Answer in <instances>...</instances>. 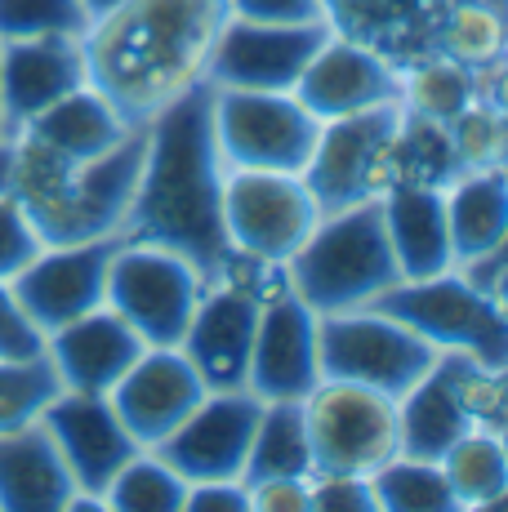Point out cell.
Instances as JSON below:
<instances>
[{
  "instance_id": "obj_1",
  "label": "cell",
  "mask_w": 508,
  "mask_h": 512,
  "mask_svg": "<svg viewBox=\"0 0 508 512\" xmlns=\"http://www.w3.org/2000/svg\"><path fill=\"white\" fill-rule=\"evenodd\" d=\"M143 134H148V147H143L125 236L183 254L205 277V285L223 281L237 250L223 228L228 161L214 134V85H192L165 112H156Z\"/></svg>"
},
{
  "instance_id": "obj_2",
  "label": "cell",
  "mask_w": 508,
  "mask_h": 512,
  "mask_svg": "<svg viewBox=\"0 0 508 512\" xmlns=\"http://www.w3.org/2000/svg\"><path fill=\"white\" fill-rule=\"evenodd\" d=\"M228 18V0H121L81 36L85 76L125 125L143 130L205 81Z\"/></svg>"
},
{
  "instance_id": "obj_3",
  "label": "cell",
  "mask_w": 508,
  "mask_h": 512,
  "mask_svg": "<svg viewBox=\"0 0 508 512\" xmlns=\"http://www.w3.org/2000/svg\"><path fill=\"white\" fill-rule=\"evenodd\" d=\"M143 147H148V134L134 130L125 143H116L112 152L94 156V161H67L50 147L32 143L27 134H14L5 192L27 210L45 245L116 236L125 232V219H130Z\"/></svg>"
},
{
  "instance_id": "obj_4",
  "label": "cell",
  "mask_w": 508,
  "mask_h": 512,
  "mask_svg": "<svg viewBox=\"0 0 508 512\" xmlns=\"http://www.w3.org/2000/svg\"><path fill=\"white\" fill-rule=\"evenodd\" d=\"M286 281L317 317L370 308L402 281L393 241L384 228V201L370 196L348 210L321 214L312 236L286 259Z\"/></svg>"
},
{
  "instance_id": "obj_5",
  "label": "cell",
  "mask_w": 508,
  "mask_h": 512,
  "mask_svg": "<svg viewBox=\"0 0 508 512\" xmlns=\"http://www.w3.org/2000/svg\"><path fill=\"white\" fill-rule=\"evenodd\" d=\"M370 308L410 326L437 352H468L473 361H482L491 370L508 366L504 308L495 303V294L486 285L468 281L459 268L437 272V277L424 281H397Z\"/></svg>"
},
{
  "instance_id": "obj_6",
  "label": "cell",
  "mask_w": 508,
  "mask_h": 512,
  "mask_svg": "<svg viewBox=\"0 0 508 512\" xmlns=\"http://www.w3.org/2000/svg\"><path fill=\"white\" fill-rule=\"evenodd\" d=\"M317 357L321 379H348L402 401L442 352L428 339H419L410 326L384 317L375 308L330 312L317 317Z\"/></svg>"
},
{
  "instance_id": "obj_7",
  "label": "cell",
  "mask_w": 508,
  "mask_h": 512,
  "mask_svg": "<svg viewBox=\"0 0 508 512\" xmlns=\"http://www.w3.org/2000/svg\"><path fill=\"white\" fill-rule=\"evenodd\" d=\"M205 294V277L183 254L152 241H130L116 250L107 272V308L148 348H179Z\"/></svg>"
},
{
  "instance_id": "obj_8",
  "label": "cell",
  "mask_w": 508,
  "mask_h": 512,
  "mask_svg": "<svg viewBox=\"0 0 508 512\" xmlns=\"http://www.w3.org/2000/svg\"><path fill=\"white\" fill-rule=\"evenodd\" d=\"M304 428L312 472H361L370 477L397 459V401L366 383L321 379L304 397Z\"/></svg>"
},
{
  "instance_id": "obj_9",
  "label": "cell",
  "mask_w": 508,
  "mask_h": 512,
  "mask_svg": "<svg viewBox=\"0 0 508 512\" xmlns=\"http://www.w3.org/2000/svg\"><path fill=\"white\" fill-rule=\"evenodd\" d=\"M214 134L228 170L304 174L321 121L290 90H214Z\"/></svg>"
},
{
  "instance_id": "obj_10",
  "label": "cell",
  "mask_w": 508,
  "mask_h": 512,
  "mask_svg": "<svg viewBox=\"0 0 508 512\" xmlns=\"http://www.w3.org/2000/svg\"><path fill=\"white\" fill-rule=\"evenodd\" d=\"M321 223V205L304 174L228 170L223 183V228L237 254L259 263H281L299 250Z\"/></svg>"
},
{
  "instance_id": "obj_11",
  "label": "cell",
  "mask_w": 508,
  "mask_h": 512,
  "mask_svg": "<svg viewBox=\"0 0 508 512\" xmlns=\"http://www.w3.org/2000/svg\"><path fill=\"white\" fill-rule=\"evenodd\" d=\"M125 245V232L99 236V241H76V245H45L14 281L18 308L27 312L41 334H50L67 321L85 317V312L107 303V272H112L116 250Z\"/></svg>"
},
{
  "instance_id": "obj_12",
  "label": "cell",
  "mask_w": 508,
  "mask_h": 512,
  "mask_svg": "<svg viewBox=\"0 0 508 512\" xmlns=\"http://www.w3.org/2000/svg\"><path fill=\"white\" fill-rule=\"evenodd\" d=\"M330 41V23H250L228 18L210 54L214 90H295L304 67Z\"/></svg>"
},
{
  "instance_id": "obj_13",
  "label": "cell",
  "mask_w": 508,
  "mask_h": 512,
  "mask_svg": "<svg viewBox=\"0 0 508 512\" xmlns=\"http://www.w3.org/2000/svg\"><path fill=\"white\" fill-rule=\"evenodd\" d=\"M263 415V397L250 388L237 392H205L201 406L192 410L161 446H152L183 481H241L254 428Z\"/></svg>"
},
{
  "instance_id": "obj_14",
  "label": "cell",
  "mask_w": 508,
  "mask_h": 512,
  "mask_svg": "<svg viewBox=\"0 0 508 512\" xmlns=\"http://www.w3.org/2000/svg\"><path fill=\"white\" fill-rule=\"evenodd\" d=\"M317 383H321L317 312L290 290V281H281L263 299L246 388L263 401H304Z\"/></svg>"
},
{
  "instance_id": "obj_15",
  "label": "cell",
  "mask_w": 508,
  "mask_h": 512,
  "mask_svg": "<svg viewBox=\"0 0 508 512\" xmlns=\"http://www.w3.org/2000/svg\"><path fill=\"white\" fill-rule=\"evenodd\" d=\"M41 423L54 437L76 490L94 495V499H103L107 481L121 472L125 459H134L143 450L139 441L125 432V423L116 419L112 401L99 397V392H67L63 388L50 406H45Z\"/></svg>"
},
{
  "instance_id": "obj_16",
  "label": "cell",
  "mask_w": 508,
  "mask_h": 512,
  "mask_svg": "<svg viewBox=\"0 0 508 512\" xmlns=\"http://www.w3.org/2000/svg\"><path fill=\"white\" fill-rule=\"evenodd\" d=\"M205 383L183 357V348H143V357L121 374L107 401L143 450L161 446L192 410L201 406Z\"/></svg>"
},
{
  "instance_id": "obj_17",
  "label": "cell",
  "mask_w": 508,
  "mask_h": 512,
  "mask_svg": "<svg viewBox=\"0 0 508 512\" xmlns=\"http://www.w3.org/2000/svg\"><path fill=\"white\" fill-rule=\"evenodd\" d=\"M402 121V103L370 107L357 116H339V121H321L317 147H312L304 165V183L317 196L321 214L348 210L357 201H370V170L384 139L393 134V125Z\"/></svg>"
},
{
  "instance_id": "obj_18",
  "label": "cell",
  "mask_w": 508,
  "mask_h": 512,
  "mask_svg": "<svg viewBox=\"0 0 508 512\" xmlns=\"http://www.w3.org/2000/svg\"><path fill=\"white\" fill-rule=\"evenodd\" d=\"M308 107L317 121H339V116H357L370 107H388L402 98V72L388 67L366 45L344 41L330 32V41L312 54L299 85L290 90Z\"/></svg>"
},
{
  "instance_id": "obj_19",
  "label": "cell",
  "mask_w": 508,
  "mask_h": 512,
  "mask_svg": "<svg viewBox=\"0 0 508 512\" xmlns=\"http://www.w3.org/2000/svg\"><path fill=\"white\" fill-rule=\"evenodd\" d=\"M442 14L446 0H321L330 32L366 45L397 72L437 54Z\"/></svg>"
},
{
  "instance_id": "obj_20",
  "label": "cell",
  "mask_w": 508,
  "mask_h": 512,
  "mask_svg": "<svg viewBox=\"0 0 508 512\" xmlns=\"http://www.w3.org/2000/svg\"><path fill=\"white\" fill-rule=\"evenodd\" d=\"M90 85L81 36H36V41H0V98H5L9 139L27 121L54 107L63 94Z\"/></svg>"
},
{
  "instance_id": "obj_21",
  "label": "cell",
  "mask_w": 508,
  "mask_h": 512,
  "mask_svg": "<svg viewBox=\"0 0 508 512\" xmlns=\"http://www.w3.org/2000/svg\"><path fill=\"white\" fill-rule=\"evenodd\" d=\"M143 348L148 343L107 303L45 334V357H50L58 383L67 392H99V397L121 383V374L143 357Z\"/></svg>"
},
{
  "instance_id": "obj_22",
  "label": "cell",
  "mask_w": 508,
  "mask_h": 512,
  "mask_svg": "<svg viewBox=\"0 0 508 512\" xmlns=\"http://www.w3.org/2000/svg\"><path fill=\"white\" fill-rule=\"evenodd\" d=\"M76 481L45 423L0 432V512H67Z\"/></svg>"
},
{
  "instance_id": "obj_23",
  "label": "cell",
  "mask_w": 508,
  "mask_h": 512,
  "mask_svg": "<svg viewBox=\"0 0 508 512\" xmlns=\"http://www.w3.org/2000/svg\"><path fill=\"white\" fill-rule=\"evenodd\" d=\"M379 201H384V228L402 281H424L455 268L451 228H446V187H393Z\"/></svg>"
},
{
  "instance_id": "obj_24",
  "label": "cell",
  "mask_w": 508,
  "mask_h": 512,
  "mask_svg": "<svg viewBox=\"0 0 508 512\" xmlns=\"http://www.w3.org/2000/svg\"><path fill=\"white\" fill-rule=\"evenodd\" d=\"M468 428H473V419H468L455 388V352H442L433 370L397 401V441H402L397 455L442 464V455Z\"/></svg>"
},
{
  "instance_id": "obj_25",
  "label": "cell",
  "mask_w": 508,
  "mask_h": 512,
  "mask_svg": "<svg viewBox=\"0 0 508 512\" xmlns=\"http://www.w3.org/2000/svg\"><path fill=\"white\" fill-rule=\"evenodd\" d=\"M18 134H27L32 143L50 147V152L67 156V161H94V156L112 152L116 143H125L134 134V125H125V116L116 112L94 85L63 94L54 107H45L36 121H27Z\"/></svg>"
},
{
  "instance_id": "obj_26",
  "label": "cell",
  "mask_w": 508,
  "mask_h": 512,
  "mask_svg": "<svg viewBox=\"0 0 508 512\" xmlns=\"http://www.w3.org/2000/svg\"><path fill=\"white\" fill-rule=\"evenodd\" d=\"M459 161L446 125L424 121V116L402 112L393 134L384 139L370 170V192L388 196L393 187H451L459 179Z\"/></svg>"
},
{
  "instance_id": "obj_27",
  "label": "cell",
  "mask_w": 508,
  "mask_h": 512,
  "mask_svg": "<svg viewBox=\"0 0 508 512\" xmlns=\"http://www.w3.org/2000/svg\"><path fill=\"white\" fill-rule=\"evenodd\" d=\"M446 228H451L455 268L482 263L508 232V174L473 170L446 187Z\"/></svg>"
},
{
  "instance_id": "obj_28",
  "label": "cell",
  "mask_w": 508,
  "mask_h": 512,
  "mask_svg": "<svg viewBox=\"0 0 508 512\" xmlns=\"http://www.w3.org/2000/svg\"><path fill=\"white\" fill-rule=\"evenodd\" d=\"M437 54L464 63L477 81L500 72L508 63V0H446Z\"/></svg>"
},
{
  "instance_id": "obj_29",
  "label": "cell",
  "mask_w": 508,
  "mask_h": 512,
  "mask_svg": "<svg viewBox=\"0 0 508 512\" xmlns=\"http://www.w3.org/2000/svg\"><path fill=\"white\" fill-rule=\"evenodd\" d=\"M272 477H312L304 401H263L241 481L259 486V481H272Z\"/></svg>"
},
{
  "instance_id": "obj_30",
  "label": "cell",
  "mask_w": 508,
  "mask_h": 512,
  "mask_svg": "<svg viewBox=\"0 0 508 512\" xmlns=\"http://www.w3.org/2000/svg\"><path fill=\"white\" fill-rule=\"evenodd\" d=\"M442 472L459 508H486L508 486V455L500 446V432L468 428L442 455Z\"/></svg>"
},
{
  "instance_id": "obj_31",
  "label": "cell",
  "mask_w": 508,
  "mask_h": 512,
  "mask_svg": "<svg viewBox=\"0 0 508 512\" xmlns=\"http://www.w3.org/2000/svg\"><path fill=\"white\" fill-rule=\"evenodd\" d=\"M473 98H477V76L468 72L464 63H455V58L433 54L402 72V98H397V103H402V112H410V116L451 125Z\"/></svg>"
},
{
  "instance_id": "obj_32",
  "label": "cell",
  "mask_w": 508,
  "mask_h": 512,
  "mask_svg": "<svg viewBox=\"0 0 508 512\" xmlns=\"http://www.w3.org/2000/svg\"><path fill=\"white\" fill-rule=\"evenodd\" d=\"M103 508L112 512H183L188 508V481L165 464L156 450H139L125 459L121 472L107 481Z\"/></svg>"
},
{
  "instance_id": "obj_33",
  "label": "cell",
  "mask_w": 508,
  "mask_h": 512,
  "mask_svg": "<svg viewBox=\"0 0 508 512\" xmlns=\"http://www.w3.org/2000/svg\"><path fill=\"white\" fill-rule=\"evenodd\" d=\"M375 481V499L384 512H455L451 481H446L442 464H428V459H388L384 468L370 472Z\"/></svg>"
},
{
  "instance_id": "obj_34",
  "label": "cell",
  "mask_w": 508,
  "mask_h": 512,
  "mask_svg": "<svg viewBox=\"0 0 508 512\" xmlns=\"http://www.w3.org/2000/svg\"><path fill=\"white\" fill-rule=\"evenodd\" d=\"M63 392L45 352L36 357H0V432L27 428Z\"/></svg>"
},
{
  "instance_id": "obj_35",
  "label": "cell",
  "mask_w": 508,
  "mask_h": 512,
  "mask_svg": "<svg viewBox=\"0 0 508 512\" xmlns=\"http://www.w3.org/2000/svg\"><path fill=\"white\" fill-rule=\"evenodd\" d=\"M455 147V161L464 174L473 170H504L508 165V121L486 98H473L464 112L446 125Z\"/></svg>"
},
{
  "instance_id": "obj_36",
  "label": "cell",
  "mask_w": 508,
  "mask_h": 512,
  "mask_svg": "<svg viewBox=\"0 0 508 512\" xmlns=\"http://www.w3.org/2000/svg\"><path fill=\"white\" fill-rule=\"evenodd\" d=\"M85 32H90V14H85L81 0H0V41Z\"/></svg>"
},
{
  "instance_id": "obj_37",
  "label": "cell",
  "mask_w": 508,
  "mask_h": 512,
  "mask_svg": "<svg viewBox=\"0 0 508 512\" xmlns=\"http://www.w3.org/2000/svg\"><path fill=\"white\" fill-rule=\"evenodd\" d=\"M455 388L473 428L500 432L508 423V366L491 370L482 361H473L468 352H455Z\"/></svg>"
},
{
  "instance_id": "obj_38",
  "label": "cell",
  "mask_w": 508,
  "mask_h": 512,
  "mask_svg": "<svg viewBox=\"0 0 508 512\" xmlns=\"http://www.w3.org/2000/svg\"><path fill=\"white\" fill-rule=\"evenodd\" d=\"M41 250H45V241L36 236L27 210L0 187V281H14Z\"/></svg>"
},
{
  "instance_id": "obj_39",
  "label": "cell",
  "mask_w": 508,
  "mask_h": 512,
  "mask_svg": "<svg viewBox=\"0 0 508 512\" xmlns=\"http://www.w3.org/2000/svg\"><path fill=\"white\" fill-rule=\"evenodd\" d=\"M308 495L317 512H379L375 481L361 472H312Z\"/></svg>"
},
{
  "instance_id": "obj_40",
  "label": "cell",
  "mask_w": 508,
  "mask_h": 512,
  "mask_svg": "<svg viewBox=\"0 0 508 512\" xmlns=\"http://www.w3.org/2000/svg\"><path fill=\"white\" fill-rule=\"evenodd\" d=\"M36 352H45V334L18 308L9 281H0V357H36Z\"/></svg>"
},
{
  "instance_id": "obj_41",
  "label": "cell",
  "mask_w": 508,
  "mask_h": 512,
  "mask_svg": "<svg viewBox=\"0 0 508 512\" xmlns=\"http://www.w3.org/2000/svg\"><path fill=\"white\" fill-rule=\"evenodd\" d=\"M232 18L250 23H317L321 0H228Z\"/></svg>"
},
{
  "instance_id": "obj_42",
  "label": "cell",
  "mask_w": 508,
  "mask_h": 512,
  "mask_svg": "<svg viewBox=\"0 0 508 512\" xmlns=\"http://www.w3.org/2000/svg\"><path fill=\"white\" fill-rule=\"evenodd\" d=\"M308 486H312V477L259 481V486H250V508L254 512H304V508H312Z\"/></svg>"
},
{
  "instance_id": "obj_43",
  "label": "cell",
  "mask_w": 508,
  "mask_h": 512,
  "mask_svg": "<svg viewBox=\"0 0 508 512\" xmlns=\"http://www.w3.org/2000/svg\"><path fill=\"white\" fill-rule=\"evenodd\" d=\"M241 508H250V486L232 477V481H192L183 512H241Z\"/></svg>"
},
{
  "instance_id": "obj_44",
  "label": "cell",
  "mask_w": 508,
  "mask_h": 512,
  "mask_svg": "<svg viewBox=\"0 0 508 512\" xmlns=\"http://www.w3.org/2000/svg\"><path fill=\"white\" fill-rule=\"evenodd\" d=\"M477 98H486V103H491L495 112L508 121V63L500 67V72H491V76L477 81Z\"/></svg>"
},
{
  "instance_id": "obj_45",
  "label": "cell",
  "mask_w": 508,
  "mask_h": 512,
  "mask_svg": "<svg viewBox=\"0 0 508 512\" xmlns=\"http://www.w3.org/2000/svg\"><path fill=\"white\" fill-rule=\"evenodd\" d=\"M504 268H508V232H504V241H500V245H495V250H491V254H486V259H482V263H473V268H459V272H464V277H468V281L486 285V281H491V277H495V272H504Z\"/></svg>"
},
{
  "instance_id": "obj_46",
  "label": "cell",
  "mask_w": 508,
  "mask_h": 512,
  "mask_svg": "<svg viewBox=\"0 0 508 512\" xmlns=\"http://www.w3.org/2000/svg\"><path fill=\"white\" fill-rule=\"evenodd\" d=\"M486 290L495 294V303H500V308H504V317H508V268H504V272H495V277L486 281Z\"/></svg>"
},
{
  "instance_id": "obj_47",
  "label": "cell",
  "mask_w": 508,
  "mask_h": 512,
  "mask_svg": "<svg viewBox=\"0 0 508 512\" xmlns=\"http://www.w3.org/2000/svg\"><path fill=\"white\" fill-rule=\"evenodd\" d=\"M81 5H85V14H90V23H94V18L112 14V9H116V5H121V0H81Z\"/></svg>"
},
{
  "instance_id": "obj_48",
  "label": "cell",
  "mask_w": 508,
  "mask_h": 512,
  "mask_svg": "<svg viewBox=\"0 0 508 512\" xmlns=\"http://www.w3.org/2000/svg\"><path fill=\"white\" fill-rule=\"evenodd\" d=\"M486 512H508V486L500 490V495L491 499V504H486Z\"/></svg>"
},
{
  "instance_id": "obj_49",
  "label": "cell",
  "mask_w": 508,
  "mask_h": 512,
  "mask_svg": "<svg viewBox=\"0 0 508 512\" xmlns=\"http://www.w3.org/2000/svg\"><path fill=\"white\" fill-rule=\"evenodd\" d=\"M9 139V125H5V98H0V143Z\"/></svg>"
},
{
  "instance_id": "obj_50",
  "label": "cell",
  "mask_w": 508,
  "mask_h": 512,
  "mask_svg": "<svg viewBox=\"0 0 508 512\" xmlns=\"http://www.w3.org/2000/svg\"><path fill=\"white\" fill-rule=\"evenodd\" d=\"M500 446H504V455H508V423L500 428Z\"/></svg>"
},
{
  "instance_id": "obj_51",
  "label": "cell",
  "mask_w": 508,
  "mask_h": 512,
  "mask_svg": "<svg viewBox=\"0 0 508 512\" xmlns=\"http://www.w3.org/2000/svg\"><path fill=\"white\" fill-rule=\"evenodd\" d=\"M504 174H508V165H504Z\"/></svg>"
}]
</instances>
